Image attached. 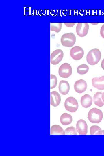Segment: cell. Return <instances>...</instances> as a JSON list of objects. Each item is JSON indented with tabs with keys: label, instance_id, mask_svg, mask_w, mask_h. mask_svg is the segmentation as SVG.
<instances>
[{
	"label": "cell",
	"instance_id": "cell-22",
	"mask_svg": "<svg viewBox=\"0 0 104 156\" xmlns=\"http://www.w3.org/2000/svg\"><path fill=\"white\" fill-rule=\"evenodd\" d=\"M57 79L55 75L53 74L50 75V89L55 88L57 83Z\"/></svg>",
	"mask_w": 104,
	"mask_h": 156
},
{
	"label": "cell",
	"instance_id": "cell-4",
	"mask_svg": "<svg viewBox=\"0 0 104 156\" xmlns=\"http://www.w3.org/2000/svg\"><path fill=\"white\" fill-rule=\"evenodd\" d=\"M78 103L77 99L73 97L67 98L64 103V106L66 109L71 112H75L78 109Z\"/></svg>",
	"mask_w": 104,
	"mask_h": 156
},
{
	"label": "cell",
	"instance_id": "cell-3",
	"mask_svg": "<svg viewBox=\"0 0 104 156\" xmlns=\"http://www.w3.org/2000/svg\"><path fill=\"white\" fill-rule=\"evenodd\" d=\"M76 37L73 33H68L64 34L61 36L60 42L61 44L65 47H70L75 44Z\"/></svg>",
	"mask_w": 104,
	"mask_h": 156
},
{
	"label": "cell",
	"instance_id": "cell-16",
	"mask_svg": "<svg viewBox=\"0 0 104 156\" xmlns=\"http://www.w3.org/2000/svg\"><path fill=\"white\" fill-rule=\"evenodd\" d=\"M50 134L51 135H65L64 131L59 125H52L50 128Z\"/></svg>",
	"mask_w": 104,
	"mask_h": 156
},
{
	"label": "cell",
	"instance_id": "cell-14",
	"mask_svg": "<svg viewBox=\"0 0 104 156\" xmlns=\"http://www.w3.org/2000/svg\"><path fill=\"white\" fill-rule=\"evenodd\" d=\"M92 96L88 94H86L81 98L80 103L81 106L85 108H88L92 104Z\"/></svg>",
	"mask_w": 104,
	"mask_h": 156
},
{
	"label": "cell",
	"instance_id": "cell-6",
	"mask_svg": "<svg viewBox=\"0 0 104 156\" xmlns=\"http://www.w3.org/2000/svg\"><path fill=\"white\" fill-rule=\"evenodd\" d=\"M64 54L62 50L57 49L54 50L50 56V62L53 65L58 64L62 60Z\"/></svg>",
	"mask_w": 104,
	"mask_h": 156
},
{
	"label": "cell",
	"instance_id": "cell-12",
	"mask_svg": "<svg viewBox=\"0 0 104 156\" xmlns=\"http://www.w3.org/2000/svg\"><path fill=\"white\" fill-rule=\"evenodd\" d=\"M92 86L95 88L101 90H104V76L99 77H94L92 79Z\"/></svg>",
	"mask_w": 104,
	"mask_h": 156
},
{
	"label": "cell",
	"instance_id": "cell-19",
	"mask_svg": "<svg viewBox=\"0 0 104 156\" xmlns=\"http://www.w3.org/2000/svg\"><path fill=\"white\" fill-rule=\"evenodd\" d=\"M102 10H84L85 15H104V12H101Z\"/></svg>",
	"mask_w": 104,
	"mask_h": 156
},
{
	"label": "cell",
	"instance_id": "cell-7",
	"mask_svg": "<svg viewBox=\"0 0 104 156\" xmlns=\"http://www.w3.org/2000/svg\"><path fill=\"white\" fill-rule=\"evenodd\" d=\"M70 54V56L73 60H79L83 57L84 54V51L81 47L76 46L72 48Z\"/></svg>",
	"mask_w": 104,
	"mask_h": 156
},
{
	"label": "cell",
	"instance_id": "cell-11",
	"mask_svg": "<svg viewBox=\"0 0 104 156\" xmlns=\"http://www.w3.org/2000/svg\"><path fill=\"white\" fill-rule=\"evenodd\" d=\"M61 101V96L57 91H53L50 93V104L53 107L59 105Z\"/></svg>",
	"mask_w": 104,
	"mask_h": 156
},
{
	"label": "cell",
	"instance_id": "cell-8",
	"mask_svg": "<svg viewBox=\"0 0 104 156\" xmlns=\"http://www.w3.org/2000/svg\"><path fill=\"white\" fill-rule=\"evenodd\" d=\"M89 29V25L87 23H78L76 28L77 35L79 37H83L87 34Z\"/></svg>",
	"mask_w": 104,
	"mask_h": 156
},
{
	"label": "cell",
	"instance_id": "cell-28",
	"mask_svg": "<svg viewBox=\"0 0 104 156\" xmlns=\"http://www.w3.org/2000/svg\"><path fill=\"white\" fill-rule=\"evenodd\" d=\"M79 13L81 15L83 16L84 15V10H80L79 11Z\"/></svg>",
	"mask_w": 104,
	"mask_h": 156
},
{
	"label": "cell",
	"instance_id": "cell-13",
	"mask_svg": "<svg viewBox=\"0 0 104 156\" xmlns=\"http://www.w3.org/2000/svg\"><path fill=\"white\" fill-rule=\"evenodd\" d=\"M58 89L60 93L63 95L68 94L70 89V85L68 81L62 80L59 83Z\"/></svg>",
	"mask_w": 104,
	"mask_h": 156
},
{
	"label": "cell",
	"instance_id": "cell-20",
	"mask_svg": "<svg viewBox=\"0 0 104 156\" xmlns=\"http://www.w3.org/2000/svg\"><path fill=\"white\" fill-rule=\"evenodd\" d=\"M88 66L86 64H81L79 65L77 68V72L80 75H84L88 71Z\"/></svg>",
	"mask_w": 104,
	"mask_h": 156
},
{
	"label": "cell",
	"instance_id": "cell-21",
	"mask_svg": "<svg viewBox=\"0 0 104 156\" xmlns=\"http://www.w3.org/2000/svg\"><path fill=\"white\" fill-rule=\"evenodd\" d=\"M65 135H77V131L75 127L70 126L66 128L64 131Z\"/></svg>",
	"mask_w": 104,
	"mask_h": 156
},
{
	"label": "cell",
	"instance_id": "cell-18",
	"mask_svg": "<svg viewBox=\"0 0 104 156\" xmlns=\"http://www.w3.org/2000/svg\"><path fill=\"white\" fill-rule=\"evenodd\" d=\"M50 27L51 31L58 33L62 29V24L61 23H51L50 24Z\"/></svg>",
	"mask_w": 104,
	"mask_h": 156
},
{
	"label": "cell",
	"instance_id": "cell-23",
	"mask_svg": "<svg viewBox=\"0 0 104 156\" xmlns=\"http://www.w3.org/2000/svg\"><path fill=\"white\" fill-rule=\"evenodd\" d=\"M101 129L97 125H92L90 127V135H94L98 131L101 130Z\"/></svg>",
	"mask_w": 104,
	"mask_h": 156
},
{
	"label": "cell",
	"instance_id": "cell-17",
	"mask_svg": "<svg viewBox=\"0 0 104 156\" xmlns=\"http://www.w3.org/2000/svg\"><path fill=\"white\" fill-rule=\"evenodd\" d=\"M102 93L97 92L94 95L93 97L94 104L99 107H102L104 105V103L102 101L101 94Z\"/></svg>",
	"mask_w": 104,
	"mask_h": 156
},
{
	"label": "cell",
	"instance_id": "cell-24",
	"mask_svg": "<svg viewBox=\"0 0 104 156\" xmlns=\"http://www.w3.org/2000/svg\"><path fill=\"white\" fill-rule=\"evenodd\" d=\"M64 24L67 27H72L76 24L75 23H64Z\"/></svg>",
	"mask_w": 104,
	"mask_h": 156
},
{
	"label": "cell",
	"instance_id": "cell-26",
	"mask_svg": "<svg viewBox=\"0 0 104 156\" xmlns=\"http://www.w3.org/2000/svg\"><path fill=\"white\" fill-rule=\"evenodd\" d=\"M95 135H104V130H100L97 132Z\"/></svg>",
	"mask_w": 104,
	"mask_h": 156
},
{
	"label": "cell",
	"instance_id": "cell-9",
	"mask_svg": "<svg viewBox=\"0 0 104 156\" xmlns=\"http://www.w3.org/2000/svg\"><path fill=\"white\" fill-rule=\"evenodd\" d=\"M76 129L79 134L86 135L88 132V125L86 122L83 119L79 120L76 125Z\"/></svg>",
	"mask_w": 104,
	"mask_h": 156
},
{
	"label": "cell",
	"instance_id": "cell-10",
	"mask_svg": "<svg viewBox=\"0 0 104 156\" xmlns=\"http://www.w3.org/2000/svg\"><path fill=\"white\" fill-rule=\"evenodd\" d=\"M87 87L86 82L83 79H80L76 81L74 85L75 91L79 94L84 92L86 90Z\"/></svg>",
	"mask_w": 104,
	"mask_h": 156
},
{
	"label": "cell",
	"instance_id": "cell-27",
	"mask_svg": "<svg viewBox=\"0 0 104 156\" xmlns=\"http://www.w3.org/2000/svg\"><path fill=\"white\" fill-rule=\"evenodd\" d=\"M101 67L104 70V58L102 61L101 63Z\"/></svg>",
	"mask_w": 104,
	"mask_h": 156
},
{
	"label": "cell",
	"instance_id": "cell-15",
	"mask_svg": "<svg viewBox=\"0 0 104 156\" xmlns=\"http://www.w3.org/2000/svg\"><path fill=\"white\" fill-rule=\"evenodd\" d=\"M60 120L62 124L64 125H67L72 123L73 118L70 114L64 113L61 115Z\"/></svg>",
	"mask_w": 104,
	"mask_h": 156
},
{
	"label": "cell",
	"instance_id": "cell-2",
	"mask_svg": "<svg viewBox=\"0 0 104 156\" xmlns=\"http://www.w3.org/2000/svg\"><path fill=\"white\" fill-rule=\"evenodd\" d=\"M103 113L102 111L96 108H93L89 111L88 118L91 123H99L103 119Z\"/></svg>",
	"mask_w": 104,
	"mask_h": 156
},
{
	"label": "cell",
	"instance_id": "cell-5",
	"mask_svg": "<svg viewBox=\"0 0 104 156\" xmlns=\"http://www.w3.org/2000/svg\"><path fill=\"white\" fill-rule=\"evenodd\" d=\"M72 68L69 64L65 63L62 64L59 67L58 73L61 77L67 78L69 77L72 74Z\"/></svg>",
	"mask_w": 104,
	"mask_h": 156
},
{
	"label": "cell",
	"instance_id": "cell-25",
	"mask_svg": "<svg viewBox=\"0 0 104 156\" xmlns=\"http://www.w3.org/2000/svg\"><path fill=\"white\" fill-rule=\"evenodd\" d=\"M100 34L102 37L104 39V24L101 27Z\"/></svg>",
	"mask_w": 104,
	"mask_h": 156
},
{
	"label": "cell",
	"instance_id": "cell-30",
	"mask_svg": "<svg viewBox=\"0 0 104 156\" xmlns=\"http://www.w3.org/2000/svg\"><path fill=\"white\" fill-rule=\"evenodd\" d=\"M90 23L93 25H96L99 23Z\"/></svg>",
	"mask_w": 104,
	"mask_h": 156
},
{
	"label": "cell",
	"instance_id": "cell-29",
	"mask_svg": "<svg viewBox=\"0 0 104 156\" xmlns=\"http://www.w3.org/2000/svg\"><path fill=\"white\" fill-rule=\"evenodd\" d=\"M101 99L103 102L104 103V92L102 93V94Z\"/></svg>",
	"mask_w": 104,
	"mask_h": 156
},
{
	"label": "cell",
	"instance_id": "cell-1",
	"mask_svg": "<svg viewBox=\"0 0 104 156\" xmlns=\"http://www.w3.org/2000/svg\"><path fill=\"white\" fill-rule=\"evenodd\" d=\"M101 54L99 49L94 48L91 50L86 56V60L90 65H94L97 64L101 60Z\"/></svg>",
	"mask_w": 104,
	"mask_h": 156
}]
</instances>
